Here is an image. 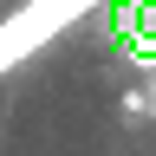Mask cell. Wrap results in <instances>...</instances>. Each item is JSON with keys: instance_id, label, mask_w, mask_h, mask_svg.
<instances>
[{"instance_id": "obj_1", "label": "cell", "mask_w": 156, "mask_h": 156, "mask_svg": "<svg viewBox=\"0 0 156 156\" xmlns=\"http://www.w3.org/2000/svg\"><path fill=\"white\" fill-rule=\"evenodd\" d=\"M98 7H104V0H20V7L0 20V78H7L13 65H26L46 39H58L85 13H98Z\"/></svg>"}, {"instance_id": "obj_2", "label": "cell", "mask_w": 156, "mask_h": 156, "mask_svg": "<svg viewBox=\"0 0 156 156\" xmlns=\"http://www.w3.org/2000/svg\"><path fill=\"white\" fill-rule=\"evenodd\" d=\"M143 117H150V98L143 91H124V124H143Z\"/></svg>"}]
</instances>
